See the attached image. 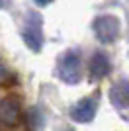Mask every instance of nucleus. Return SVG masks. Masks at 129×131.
I'll return each mask as SVG.
<instances>
[{
    "instance_id": "39448f33",
    "label": "nucleus",
    "mask_w": 129,
    "mask_h": 131,
    "mask_svg": "<svg viewBox=\"0 0 129 131\" xmlns=\"http://www.w3.org/2000/svg\"><path fill=\"white\" fill-rule=\"evenodd\" d=\"M18 117H20V108L14 100H2L0 102V123L12 127L18 123Z\"/></svg>"
},
{
    "instance_id": "f257e3e1",
    "label": "nucleus",
    "mask_w": 129,
    "mask_h": 131,
    "mask_svg": "<svg viewBox=\"0 0 129 131\" xmlns=\"http://www.w3.org/2000/svg\"><path fill=\"white\" fill-rule=\"evenodd\" d=\"M94 31L102 43H112L119 35V20L112 14H104L94 20Z\"/></svg>"
},
{
    "instance_id": "6e6552de",
    "label": "nucleus",
    "mask_w": 129,
    "mask_h": 131,
    "mask_svg": "<svg viewBox=\"0 0 129 131\" xmlns=\"http://www.w3.org/2000/svg\"><path fill=\"white\" fill-rule=\"evenodd\" d=\"M53 0H35V4L37 6H47V4H51Z\"/></svg>"
},
{
    "instance_id": "20e7f679",
    "label": "nucleus",
    "mask_w": 129,
    "mask_h": 131,
    "mask_svg": "<svg viewBox=\"0 0 129 131\" xmlns=\"http://www.w3.org/2000/svg\"><path fill=\"white\" fill-rule=\"evenodd\" d=\"M96 115V100L94 98H84L80 100L74 108L70 110V117L78 123H88V121L94 119Z\"/></svg>"
},
{
    "instance_id": "423d86ee",
    "label": "nucleus",
    "mask_w": 129,
    "mask_h": 131,
    "mask_svg": "<svg viewBox=\"0 0 129 131\" xmlns=\"http://www.w3.org/2000/svg\"><path fill=\"white\" fill-rule=\"evenodd\" d=\"M110 72V61H107V57L104 53H94V57H92L90 61V74L92 78H104Z\"/></svg>"
},
{
    "instance_id": "7ed1b4c3",
    "label": "nucleus",
    "mask_w": 129,
    "mask_h": 131,
    "mask_svg": "<svg viewBox=\"0 0 129 131\" xmlns=\"http://www.w3.org/2000/svg\"><path fill=\"white\" fill-rule=\"evenodd\" d=\"M59 77L67 84H76L80 80V57H78V53L69 51L63 57L61 67H59Z\"/></svg>"
},
{
    "instance_id": "f03ea898",
    "label": "nucleus",
    "mask_w": 129,
    "mask_h": 131,
    "mask_svg": "<svg viewBox=\"0 0 129 131\" xmlns=\"http://www.w3.org/2000/svg\"><path fill=\"white\" fill-rule=\"evenodd\" d=\"M22 37L31 51H41L43 33H41V16L39 14H27V24L22 31Z\"/></svg>"
},
{
    "instance_id": "0eeeda50",
    "label": "nucleus",
    "mask_w": 129,
    "mask_h": 131,
    "mask_svg": "<svg viewBox=\"0 0 129 131\" xmlns=\"http://www.w3.org/2000/svg\"><path fill=\"white\" fill-rule=\"evenodd\" d=\"M110 98H112V102L117 106V108H127L129 106V82L127 80L117 82V84L112 88Z\"/></svg>"
}]
</instances>
